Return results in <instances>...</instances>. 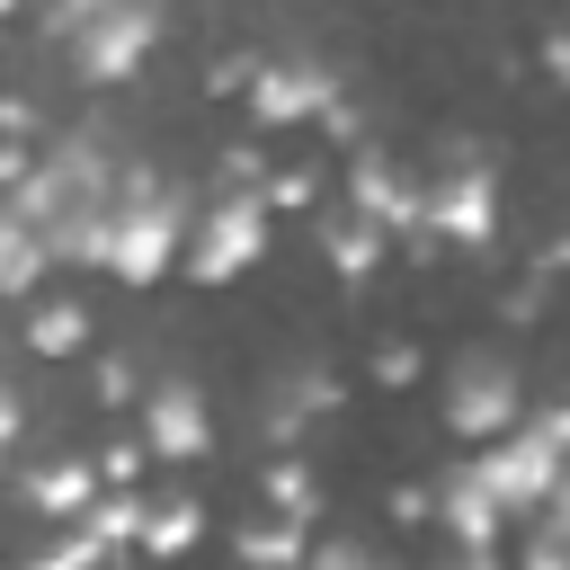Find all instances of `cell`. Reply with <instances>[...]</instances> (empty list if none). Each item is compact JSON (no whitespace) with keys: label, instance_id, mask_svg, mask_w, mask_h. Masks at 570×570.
<instances>
[{"label":"cell","instance_id":"7402d4cb","mask_svg":"<svg viewBox=\"0 0 570 570\" xmlns=\"http://www.w3.org/2000/svg\"><path fill=\"white\" fill-rule=\"evenodd\" d=\"M419 374H428V356H419V338H383V347H374V383H383V392H410Z\"/></svg>","mask_w":570,"mask_h":570},{"label":"cell","instance_id":"7a4b0ae2","mask_svg":"<svg viewBox=\"0 0 570 570\" xmlns=\"http://www.w3.org/2000/svg\"><path fill=\"white\" fill-rule=\"evenodd\" d=\"M187 196L160 178V169H116V196H107V249L98 267L116 285H160L178 267V240H187Z\"/></svg>","mask_w":570,"mask_h":570},{"label":"cell","instance_id":"e575fe53","mask_svg":"<svg viewBox=\"0 0 570 570\" xmlns=\"http://www.w3.org/2000/svg\"><path fill=\"white\" fill-rule=\"evenodd\" d=\"M561 267H570V232H552V240H543V276H561Z\"/></svg>","mask_w":570,"mask_h":570},{"label":"cell","instance_id":"836d02e7","mask_svg":"<svg viewBox=\"0 0 570 570\" xmlns=\"http://www.w3.org/2000/svg\"><path fill=\"white\" fill-rule=\"evenodd\" d=\"M543 71H552V80L570 89V36H543Z\"/></svg>","mask_w":570,"mask_h":570},{"label":"cell","instance_id":"603a6c76","mask_svg":"<svg viewBox=\"0 0 570 570\" xmlns=\"http://www.w3.org/2000/svg\"><path fill=\"white\" fill-rule=\"evenodd\" d=\"M89 561H107V543H98V534H89V525L71 517V525H62L53 543H45V570H89Z\"/></svg>","mask_w":570,"mask_h":570},{"label":"cell","instance_id":"30bf717a","mask_svg":"<svg viewBox=\"0 0 570 570\" xmlns=\"http://www.w3.org/2000/svg\"><path fill=\"white\" fill-rule=\"evenodd\" d=\"M347 205H356V214H374V223H383L392 240H410L419 258L436 249V240H428V223H419V187H410L383 151H347Z\"/></svg>","mask_w":570,"mask_h":570},{"label":"cell","instance_id":"d6a6232c","mask_svg":"<svg viewBox=\"0 0 570 570\" xmlns=\"http://www.w3.org/2000/svg\"><path fill=\"white\" fill-rule=\"evenodd\" d=\"M0 134H18V142H27V134H36V107H27V98H0Z\"/></svg>","mask_w":570,"mask_h":570},{"label":"cell","instance_id":"9c48e42d","mask_svg":"<svg viewBox=\"0 0 570 570\" xmlns=\"http://www.w3.org/2000/svg\"><path fill=\"white\" fill-rule=\"evenodd\" d=\"M134 428H142L151 463H205V454H214V410H205V392L178 383V374L142 392V419H134Z\"/></svg>","mask_w":570,"mask_h":570},{"label":"cell","instance_id":"44dd1931","mask_svg":"<svg viewBox=\"0 0 570 570\" xmlns=\"http://www.w3.org/2000/svg\"><path fill=\"white\" fill-rule=\"evenodd\" d=\"M89 463H98V481H107V490H142V463H151V445H142V428H125V436H107Z\"/></svg>","mask_w":570,"mask_h":570},{"label":"cell","instance_id":"d590c367","mask_svg":"<svg viewBox=\"0 0 570 570\" xmlns=\"http://www.w3.org/2000/svg\"><path fill=\"white\" fill-rule=\"evenodd\" d=\"M18 9H27V0H0V18H18Z\"/></svg>","mask_w":570,"mask_h":570},{"label":"cell","instance_id":"d4e9b609","mask_svg":"<svg viewBox=\"0 0 570 570\" xmlns=\"http://www.w3.org/2000/svg\"><path fill=\"white\" fill-rule=\"evenodd\" d=\"M249 71H258V53H214V62H205V98H240Z\"/></svg>","mask_w":570,"mask_h":570},{"label":"cell","instance_id":"83f0119b","mask_svg":"<svg viewBox=\"0 0 570 570\" xmlns=\"http://www.w3.org/2000/svg\"><path fill=\"white\" fill-rule=\"evenodd\" d=\"M312 561H321V570H365L374 552H365V543H347V534H330V543H312Z\"/></svg>","mask_w":570,"mask_h":570},{"label":"cell","instance_id":"8992f818","mask_svg":"<svg viewBox=\"0 0 570 570\" xmlns=\"http://www.w3.org/2000/svg\"><path fill=\"white\" fill-rule=\"evenodd\" d=\"M62 45H71V71H80L89 89H116V80H134V71L151 62V45H160V0H98Z\"/></svg>","mask_w":570,"mask_h":570},{"label":"cell","instance_id":"52a82bcc","mask_svg":"<svg viewBox=\"0 0 570 570\" xmlns=\"http://www.w3.org/2000/svg\"><path fill=\"white\" fill-rule=\"evenodd\" d=\"M517 419H525V383H517V365H508L499 347L454 356V374H445V428H454L463 445H481V436H499V428H517Z\"/></svg>","mask_w":570,"mask_h":570},{"label":"cell","instance_id":"d6986e66","mask_svg":"<svg viewBox=\"0 0 570 570\" xmlns=\"http://www.w3.org/2000/svg\"><path fill=\"white\" fill-rule=\"evenodd\" d=\"M240 552H249V561H285V570H294V561H312V534H303V517L267 508V517H249V525H240Z\"/></svg>","mask_w":570,"mask_h":570},{"label":"cell","instance_id":"f546056e","mask_svg":"<svg viewBox=\"0 0 570 570\" xmlns=\"http://www.w3.org/2000/svg\"><path fill=\"white\" fill-rule=\"evenodd\" d=\"M27 160H36V151H27V142H18V134H0V196H9V187H18V178H27Z\"/></svg>","mask_w":570,"mask_h":570},{"label":"cell","instance_id":"5b68a950","mask_svg":"<svg viewBox=\"0 0 570 570\" xmlns=\"http://www.w3.org/2000/svg\"><path fill=\"white\" fill-rule=\"evenodd\" d=\"M419 223H428V240H445V249H490V240H499V169H490L481 151H454V160L419 187Z\"/></svg>","mask_w":570,"mask_h":570},{"label":"cell","instance_id":"1f68e13d","mask_svg":"<svg viewBox=\"0 0 570 570\" xmlns=\"http://www.w3.org/2000/svg\"><path fill=\"white\" fill-rule=\"evenodd\" d=\"M18 428H27V410H18V392H0V463L18 454Z\"/></svg>","mask_w":570,"mask_h":570},{"label":"cell","instance_id":"4fadbf2b","mask_svg":"<svg viewBox=\"0 0 570 570\" xmlns=\"http://www.w3.org/2000/svg\"><path fill=\"white\" fill-rule=\"evenodd\" d=\"M18 490H27V508H36V517L71 525V517H80V508L98 499V463H89V454H53V463H36V472H27Z\"/></svg>","mask_w":570,"mask_h":570},{"label":"cell","instance_id":"277c9868","mask_svg":"<svg viewBox=\"0 0 570 570\" xmlns=\"http://www.w3.org/2000/svg\"><path fill=\"white\" fill-rule=\"evenodd\" d=\"M267 258V196L258 187H223L187 214V240H178V267L187 285H232Z\"/></svg>","mask_w":570,"mask_h":570},{"label":"cell","instance_id":"6da1fadb","mask_svg":"<svg viewBox=\"0 0 570 570\" xmlns=\"http://www.w3.org/2000/svg\"><path fill=\"white\" fill-rule=\"evenodd\" d=\"M107 196H116V151L98 134H53L27 160V178L9 187V205L36 223L45 258H62V267H98V249H107Z\"/></svg>","mask_w":570,"mask_h":570},{"label":"cell","instance_id":"ba28073f","mask_svg":"<svg viewBox=\"0 0 570 570\" xmlns=\"http://www.w3.org/2000/svg\"><path fill=\"white\" fill-rule=\"evenodd\" d=\"M240 98H249L258 125H321L338 107V71L321 53H258V71H249Z\"/></svg>","mask_w":570,"mask_h":570},{"label":"cell","instance_id":"ac0fdd59","mask_svg":"<svg viewBox=\"0 0 570 570\" xmlns=\"http://www.w3.org/2000/svg\"><path fill=\"white\" fill-rule=\"evenodd\" d=\"M80 525H89L107 552H134V543H142V490H107V481H98V499L80 508Z\"/></svg>","mask_w":570,"mask_h":570},{"label":"cell","instance_id":"3957f363","mask_svg":"<svg viewBox=\"0 0 570 570\" xmlns=\"http://www.w3.org/2000/svg\"><path fill=\"white\" fill-rule=\"evenodd\" d=\"M561 463H570V401H552V410H534V419H517V428L481 436V454H472L481 490H490L508 517L543 508V490H552V472H561Z\"/></svg>","mask_w":570,"mask_h":570},{"label":"cell","instance_id":"e0dca14e","mask_svg":"<svg viewBox=\"0 0 570 570\" xmlns=\"http://www.w3.org/2000/svg\"><path fill=\"white\" fill-rule=\"evenodd\" d=\"M258 499H267V508H285V517H303V525L321 517V481H312V463H303L294 445H276V463L258 472Z\"/></svg>","mask_w":570,"mask_h":570},{"label":"cell","instance_id":"cb8c5ba5","mask_svg":"<svg viewBox=\"0 0 570 570\" xmlns=\"http://www.w3.org/2000/svg\"><path fill=\"white\" fill-rule=\"evenodd\" d=\"M89 392H98L107 410H125V401L142 392V374H134V356H98V365H89Z\"/></svg>","mask_w":570,"mask_h":570},{"label":"cell","instance_id":"2e32d148","mask_svg":"<svg viewBox=\"0 0 570 570\" xmlns=\"http://www.w3.org/2000/svg\"><path fill=\"white\" fill-rule=\"evenodd\" d=\"M53 258H45V240H36V223L0 196V303H18V294H36V276H45Z\"/></svg>","mask_w":570,"mask_h":570},{"label":"cell","instance_id":"9a60e30c","mask_svg":"<svg viewBox=\"0 0 570 570\" xmlns=\"http://www.w3.org/2000/svg\"><path fill=\"white\" fill-rule=\"evenodd\" d=\"M196 534H205V508H196L187 490H160V499H142V543H134V552H151V561H178Z\"/></svg>","mask_w":570,"mask_h":570},{"label":"cell","instance_id":"7c38bea8","mask_svg":"<svg viewBox=\"0 0 570 570\" xmlns=\"http://www.w3.org/2000/svg\"><path fill=\"white\" fill-rule=\"evenodd\" d=\"M321 258L347 276V285H365L383 258H392V232L374 223V214H356V205H338V214H321Z\"/></svg>","mask_w":570,"mask_h":570},{"label":"cell","instance_id":"4dcf8cb0","mask_svg":"<svg viewBox=\"0 0 570 570\" xmlns=\"http://www.w3.org/2000/svg\"><path fill=\"white\" fill-rule=\"evenodd\" d=\"M89 9H98V0H45V36H71Z\"/></svg>","mask_w":570,"mask_h":570},{"label":"cell","instance_id":"f1b7e54d","mask_svg":"<svg viewBox=\"0 0 570 570\" xmlns=\"http://www.w3.org/2000/svg\"><path fill=\"white\" fill-rule=\"evenodd\" d=\"M525 561H534V570H561V561H570V534H561V525L543 517V534L525 543Z\"/></svg>","mask_w":570,"mask_h":570},{"label":"cell","instance_id":"5bb4252c","mask_svg":"<svg viewBox=\"0 0 570 570\" xmlns=\"http://www.w3.org/2000/svg\"><path fill=\"white\" fill-rule=\"evenodd\" d=\"M80 347H89V303H80V294H45V303L27 312V356L62 365V356H80Z\"/></svg>","mask_w":570,"mask_h":570},{"label":"cell","instance_id":"4316f807","mask_svg":"<svg viewBox=\"0 0 570 570\" xmlns=\"http://www.w3.org/2000/svg\"><path fill=\"white\" fill-rule=\"evenodd\" d=\"M543 294H552V276L534 267V276H525V285L508 294V321H543Z\"/></svg>","mask_w":570,"mask_h":570},{"label":"cell","instance_id":"484cf974","mask_svg":"<svg viewBox=\"0 0 570 570\" xmlns=\"http://www.w3.org/2000/svg\"><path fill=\"white\" fill-rule=\"evenodd\" d=\"M428 517H436V490L401 481V490H392V525H428Z\"/></svg>","mask_w":570,"mask_h":570},{"label":"cell","instance_id":"ffe728a7","mask_svg":"<svg viewBox=\"0 0 570 570\" xmlns=\"http://www.w3.org/2000/svg\"><path fill=\"white\" fill-rule=\"evenodd\" d=\"M258 196H267V214H312V205H321V169H312V160L267 169V178H258Z\"/></svg>","mask_w":570,"mask_h":570},{"label":"cell","instance_id":"8fae6325","mask_svg":"<svg viewBox=\"0 0 570 570\" xmlns=\"http://www.w3.org/2000/svg\"><path fill=\"white\" fill-rule=\"evenodd\" d=\"M436 525L463 543V561H490V552H499V525H508V508H499V499L481 490V472L463 463V472H445V481H436Z\"/></svg>","mask_w":570,"mask_h":570}]
</instances>
